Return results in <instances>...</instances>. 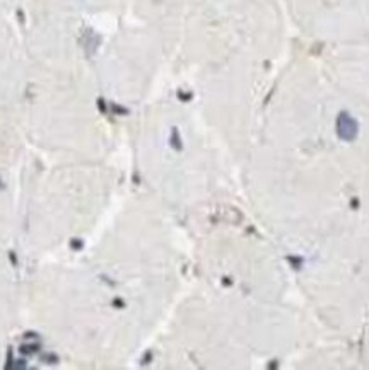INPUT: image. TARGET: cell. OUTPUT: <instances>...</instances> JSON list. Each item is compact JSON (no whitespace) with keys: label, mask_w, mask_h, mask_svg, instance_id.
<instances>
[{"label":"cell","mask_w":369,"mask_h":370,"mask_svg":"<svg viewBox=\"0 0 369 370\" xmlns=\"http://www.w3.org/2000/svg\"><path fill=\"white\" fill-rule=\"evenodd\" d=\"M338 128L345 138H354L355 133H357V123L350 118L347 113H342L338 118Z\"/></svg>","instance_id":"cell-1"}]
</instances>
